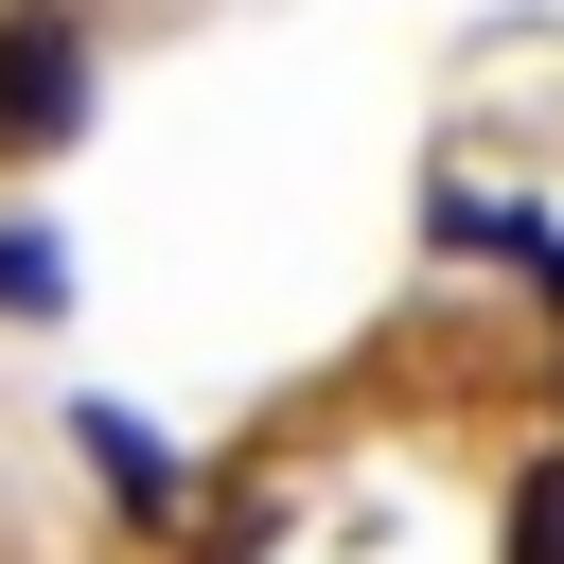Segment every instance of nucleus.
<instances>
[{
    "instance_id": "20e7f679",
    "label": "nucleus",
    "mask_w": 564,
    "mask_h": 564,
    "mask_svg": "<svg viewBox=\"0 0 564 564\" xmlns=\"http://www.w3.org/2000/svg\"><path fill=\"white\" fill-rule=\"evenodd\" d=\"M0 300H18V317L53 300V247H35V229H0Z\"/></svg>"
},
{
    "instance_id": "7ed1b4c3",
    "label": "nucleus",
    "mask_w": 564,
    "mask_h": 564,
    "mask_svg": "<svg viewBox=\"0 0 564 564\" xmlns=\"http://www.w3.org/2000/svg\"><path fill=\"white\" fill-rule=\"evenodd\" d=\"M511 564H564V458H546V476L511 494Z\"/></svg>"
},
{
    "instance_id": "f03ea898",
    "label": "nucleus",
    "mask_w": 564,
    "mask_h": 564,
    "mask_svg": "<svg viewBox=\"0 0 564 564\" xmlns=\"http://www.w3.org/2000/svg\"><path fill=\"white\" fill-rule=\"evenodd\" d=\"M88 458H106V494H141V511L176 494V476H159V441H141V423H106V405H88Z\"/></svg>"
},
{
    "instance_id": "f257e3e1",
    "label": "nucleus",
    "mask_w": 564,
    "mask_h": 564,
    "mask_svg": "<svg viewBox=\"0 0 564 564\" xmlns=\"http://www.w3.org/2000/svg\"><path fill=\"white\" fill-rule=\"evenodd\" d=\"M88 123V35L70 18H0V159H53Z\"/></svg>"
}]
</instances>
